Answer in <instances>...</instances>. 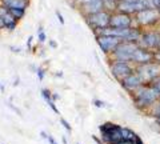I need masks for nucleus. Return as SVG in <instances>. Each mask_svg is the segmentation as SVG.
I'll return each mask as SVG.
<instances>
[{"mask_svg": "<svg viewBox=\"0 0 160 144\" xmlns=\"http://www.w3.org/2000/svg\"><path fill=\"white\" fill-rule=\"evenodd\" d=\"M132 102L136 108L142 111H147L148 108H152L153 104H156L160 99V92L151 84L139 87L136 91L131 93Z\"/></svg>", "mask_w": 160, "mask_h": 144, "instance_id": "1", "label": "nucleus"}, {"mask_svg": "<svg viewBox=\"0 0 160 144\" xmlns=\"http://www.w3.org/2000/svg\"><path fill=\"white\" fill-rule=\"evenodd\" d=\"M135 72L142 79L144 86L146 84H151L155 79H158L160 76V64L152 62L148 64H143V66H136L135 67Z\"/></svg>", "mask_w": 160, "mask_h": 144, "instance_id": "2", "label": "nucleus"}, {"mask_svg": "<svg viewBox=\"0 0 160 144\" xmlns=\"http://www.w3.org/2000/svg\"><path fill=\"white\" fill-rule=\"evenodd\" d=\"M102 132V139L107 144H116L119 142H123L122 137V126H118L115 123H104L99 127Z\"/></svg>", "mask_w": 160, "mask_h": 144, "instance_id": "3", "label": "nucleus"}, {"mask_svg": "<svg viewBox=\"0 0 160 144\" xmlns=\"http://www.w3.org/2000/svg\"><path fill=\"white\" fill-rule=\"evenodd\" d=\"M139 48L138 43L135 42H122L118 48L109 55L108 57L111 60H120V62H131L133 52Z\"/></svg>", "mask_w": 160, "mask_h": 144, "instance_id": "4", "label": "nucleus"}, {"mask_svg": "<svg viewBox=\"0 0 160 144\" xmlns=\"http://www.w3.org/2000/svg\"><path fill=\"white\" fill-rule=\"evenodd\" d=\"M135 22L139 27H152L160 22V11L158 8H146L135 15Z\"/></svg>", "mask_w": 160, "mask_h": 144, "instance_id": "5", "label": "nucleus"}, {"mask_svg": "<svg viewBox=\"0 0 160 144\" xmlns=\"http://www.w3.org/2000/svg\"><path fill=\"white\" fill-rule=\"evenodd\" d=\"M111 62L112 63L109 64V69H111L112 76L119 83L135 71V66L131 62H120V60H111Z\"/></svg>", "mask_w": 160, "mask_h": 144, "instance_id": "6", "label": "nucleus"}, {"mask_svg": "<svg viewBox=\"0 0 160 144\" xmlns=\"http://www.w3.org/2000/svg\"><path fill=\"white\" fill-rule=\"evenodd\" d=\"M138 46L149 51H158L160 46V31H143L142 37L138 42Z\"/></svg>", "mask_w": 160, "mask_h": 144, "instance_id": "7", "label": "nucleus"}, {"mask_svg": "<svg viewBox=\"0 0 160 144\" xmlns=\"http://www.w3.org/2000/svg\"><path fill=\"white\" fill-rule=\"evenodd\" d=\"M86 22L88 23V26L91 27L93 31L95 29H100V28H107L109 27V20H111V12L103 11L100 12H96V13H92L89 16H86Z\"/></svg>", "mask_w": 160, "mask_h": 144, "instance_id": "8", "label": "nucleus"}, {"mask_svg": "<svg viewBox=\"0 0 160 144\" xmlns=\"http://www.w3.org/2000/svg\"><path fill=\"white\" fill-rule=\"evenodd\" d=\"M96 42L99 44V47L102 48V51L104 55L109 56L111 53L118 48V46L123 40L120 37L116 36H109V35H100V36H96Z\"/></svg>", "mask_w": 160, "mask_h": 144, "instance_id": "9", "label": "nucleus"}, {"mask_svg": "<svg viewBox=\"0 0 160 144\" xmlns=\"http://www.w3.org/2000/svg\"><path fill=\"white\" fill-rule=\"evenodd\" d=\"M133 22H135V19H132V15L115 11L111 13L109 27H112V28H131V27H133Z\"/></svg>", "mask_w": 160, "mask_h": 144, "instance_id": "10", "label": "nucleus"}, {"mask_svg": "<svg viewBox=\"0 0 160 144\" xmlns=\"http://www.w3.org/2000/svg\"><path fill=\"white\" fill-rule=\"evenodd\" d=\"M153 62V52L149 49L139 47L136 51L133 52V55L131 57V63L135 67L136 66H143V64H148Z\"/></svg>", "mask_w": 160, "mask_h": 144, "instance_id": "11", "label": "nucleus"}, {"mask_svg": "<svg viewBox=\"0 0 160 144\" xmlns=\"http://www.w3.org/2000/svg\"><path fill=\"white\" fill-rule=\"evenodd\" d=\"M120 84H122V87L126 89L128 93H132V92L136 91L139 87L144 86L143 82H142V79L139 77V75H138V73L135 72V71H133L132 73H129L127 77H124L123 80L120 82Z\"/></svg>", "mask_w": 160, "mask_h": 144, "instance_id": "12", "label": "nucleus"}, {"mask_svg": "<svg viewBox=\"0 0 160 144\" xmlns=\"http://www.w3.org/2000/svg\"><path fill=\"white\" fill-rule=\"evenodd\" d=\"M79 9L82 11L83 16L86 17V16H89V15H92V13L103 11L104 9V3H103V0H92V2L80 4Z\"/></svg>", "mask_w": 160, "mask_h": 144, "instance_id": "13", "label": "nucleus"}, {"mask_svg": "<svg viewBox=\"0 0 160 144\" xmlns=\"http://www.w3.org/2000/svg\"><path fill=\"white\" fill-rule=\"evenodd\" d=\"M0 17L3 19L4 24H6V29H8V31H15L16 29L19 20L4 6H0Z\"/></svg>", "mask_w": 160, "mask_h": 144, "instance_id": "14", "label": "nucleus"}, {"mask_svg": "<svg viewBox=\"0 0 160 144\" xmlns=\"http://www.w3.org/2000/svg\"><path fill=\"white\" fill-rule=\"evenodd\" d=\"M2 6H4L8 9H13V8H19V9H24L26 11L29 2L28 0H0Z\"/></svg>", "mask_w": 160, "mask_h": 144, "instance_id": "15", "label": "nucleus"}, {"mask_svg": "<svg viewBox=\"0 0 160 144\" xmlns=\"http://www.w3.org/2000/svg\"><path fill=\"white\" fill-rule=\"evenodd\" d=\"M42 95H43L44 99H46V102L48 103V106L51 107V110H52L55 113H59V110L56 108V106H55V102L52 100V92L49 91V89L44 88V89H42Z\"/></svg>", "mask_w": 160, "mask_h": 144, "instance_id": "16", "label": "nucleus"}, {"mask_svg": "<svg viewBox=\"0 0 160 144\" xmlns=\"http://www.w3.org/2000/svg\"><path fill=\"white\" fill-rule=\"evenodd\" d=\"M122 137L124 142H131V143H135L136 139L139 137L136 133L133 131H131L129 128H126V127H122Z\"/></svg>", "mask_w": 160, "mask_h": 144, "instance_id": "17", "label": "nucleus"}, {"mask_svg": "<svg viewBox=\"0 0 160 144\" xmlns=\"http://www.w3.org/2000/svg\"><path fill=\"white\" fill-rule=\"evenodd\" d=\"M9 12H11L15 17L18 19V20H22L24 17V15H26V11L24 9H19V8H13V9H9Z\"/></svg>", "mask_w": 160, "mask_h": 144, "instance_id": "18", "label": "nucleus"}, {"mask_svg": "<svg viewBox=\"0 0 160 144\" xmlns=\"http://www.w3.org/2000/svg\"><path fill=\"white\" fill-rule=\"evenodd\" d=\"M38 40H39V43H40V44L46 43V40H47V36H46V33H44V31H43V28H42V27L39 28V33H38Z\"/></svg>", "mask_w": 160, "mask_h": 144, "instance_id": "19", "label": "nucleus"}, {"mask_svg": "<svg viewBox=\"0 0 160 144\" xmlns=\"http://www.w3.org/2000/svg\"><path fill=\"white\" fill-rule=\"evenodd\" d=\"M60 122H62V124H63V126H64V128H66V130L67 131H69V132H71L72 131V128H71V126H69V124L67 123V120H66V119H60Z\"/></svg>", "mask_w": 160, "mask_h": 144, "instance_id": "20", "label": "nucleus"}, {"mask_svg": "<svg viewBox=\"0 0 160 144\" xmlns=\"http://www.w3.org/2000/svg\"><path fill=\"white\" fill-rule=\"evenodd\" d=\"M153 62L160 64V51H155L153 52Z\"/></svg>", "mask_w": 160, "mask_h": 144, "instance_id": "21", "label": "nucleus"}, {"mask_svg": "<svg viewBox=\"0 0 160 144\" xmlns=\"http://www.w3.org/2000/svg\"><path fill=\"white\" fill-rule=\"evenodd\" d=\"M36 72H38L39 80H43V79H44V69H43V68H38V69H36Z\"/></svg>", "mask_w": 160, "mask_h": 144, "instance_id": "22", "label": "nucleus"}, {"mask_svg": "<svg viewBox=\"0 0 160 144\" xmlns=\"http://www.w3.org/2000/svg\"><path fill=\"white\" fill-rule=\"evenodd\" d=\"M93 103H95V106H96L98 108H103V107H104V103H103L102 100H95Z\"/></svg>", "mask_w": 160, "mask_h": 144, "instance_id": "23", "label": "nucleus"}, {"mask_svg": "<svg viewBox=\"0 0 160 144\" xmlns=\"http://www.w3.org/2000/svg\"><path fill=\"white\" fill-rule=\"evenodd\" d=\"M32 40H33V37H32V36H29V37H28V40H27V47H28V49H31V48H32Z\"/></svg>", "mask_w": 160, "mask_h": 144, "instance_id": "24", "label": "nucleus"}, {"mask_svg": "<svg viewBox=\"0 0 160 144\" xmlns=\"http://www.w3.org/2000/svg\"><path fill=\"white\" fill-rule=\"evenodd\" d=\"M56 16H58V19H59V22H60V24H64V19H63V16H62V13H60L59 11H56Z\"/></svg>", "mask_w": 160, "mask_h": 144, "instance_id": "25", "label": "nucleus"}, {"mask_svg": "<svg viewBox=\"0 0 160 144\" xmlns=\"http://www.w3.org/2000/svg\"><path fill=\"white\" fill-rule=\"evenodd\" d=\"M47 140H48L49 143H51V144H58L56 142H55V139H53L51 135H48V136H47Z\"/></svg>", "mask_w": 160, "mask_h": 144, "instance_id": "26", "label": "nucleus"}, {"mask_svg": "<svg viewBox=\"0 0 160 144\" xmlns=\"http://www.w3.org/2000/svg\"><path fill=\"white\" fill-rule=\"evenodd\" d=\"M3 29H6V24H4L3 19L0 17V31H3Z\"/></svg>", "mask_w": 160, "mask_h": 144, "instance_id": "27", "label": "nucleus"}, {"mask_svg": "<svg viewBox=\"0 0 160 144\" xmlns=\"http://www.w3.org/2000/svg\"><path fill=\"white\" fill-rule=\"evenodd\" d=\"M118 2H126V3H136L139 0H118Z\"/></svg>", "mask_w": 160, "mask_h": 144, "instance_id": "28", "label": "nucleus"}, {"mask_svg": "<svg viewBox=\"0 0 160 144\" xmlns=\"http://www.w3.org/2000/svg\"><path fill=\"white\" fill-rule=\"evenodd\" d=\"M59 97H60V96L58 95V93H52V100H53V102H55V100H58Z\"/></svg>", "mask_w": 160, "mask_h": 144, "instance_id": "29", "label": "nucleus"}, {"mask_svg": "<svg viewBox=\"0 0 160 144\" xmlns=\"http://www.w3.org/2000/svg\"><path fill=\"white\" fill-rule=\"evenodd\" d=\"M49 44H51V47H53V48L56 47V43H55L53 40H49Z\"/></svg>", "mask_w": 160, "mask_h": 144, "instance_id": "30", "label": "nucleus"}, {"mask_svg": "<svg viewBox=\"0 0 160 144\" xmlns=\"http://www.w3.org/2000/svg\"><path fill=\"white\" fill-rule=\"evenodd\" d=\"M156 122H158V124L160 126V113H159V115H156Z\"/></svg>", "mask_w": 160, "mask_h": 144, "instance_id": "31", "label": "nucleus"}, {"mask_svg": "<svg viewBox=\"0 0 160 144\" xmlns=\"http://www.w3.org/2000/svg\"><path fill=\"white\" fill-rule=\"evenodd\" d=\"M158 9H159V11H160V4H159V7H158Z\"/></svg>", "mask_w": 160, "mask_h": 144, "instance_id": "32", "label": "nucleus"}, {"mask_svg": "<svg viewBox=\"0 0 160 144\" xmlns=\"http://www.w3.org/2000/svg\"><path fill=\"white\" fill-rule=\"evenodd\" d=\"M158 51H160V46H159V48H158Z\"/></svg>", "mask_w": 160, "mask_h": 144, "instance_id": "33", "label": "nucleus"}, {"mask_svg": "<svg viewBox=\"0 0 160 144\" xmlns=\"http://www.w3.org/2000/svg\"><path fill=\"white\" fill-rule=\"evenodd\" d=\"M75 2H76V3H78V2H79V0H75Z\"/></svg>", "mask_w": 160, "mask_h": 144, "instance_id": "34", "label": "nucleus"}]
</instances>
